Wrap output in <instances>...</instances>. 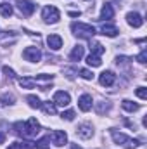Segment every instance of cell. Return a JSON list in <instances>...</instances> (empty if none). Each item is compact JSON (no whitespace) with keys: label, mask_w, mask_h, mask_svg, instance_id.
I'll list each match as a JSON object with an SVG mask.
<instances>
[{"label":"cell","mask_w":147,"mask_h":149,"mask_svg":"<svg viewBox=\"0 0 147 149\" xmlns=\"http://www.w3.org/2000/svg\"><path fill=\"white\" fill-rule=\"evenodd\" d=\"M80 76L85 78V80H92V78H94V73H92L90 70H80Z\"/></svg>","instance_id":"f546056e"},{"label":"cell","mask_w":147,"mask_h":149,"mask_svg":"<svg viewBox=\"0 0 147 149\" xmlns=\"http://www.w3.org/2000/svg\"><path fill=\"white\" fill-rule=\"evenodd\" d=\"M49 141H50V139H49V135H47V137H43V139H40V141L37 142V149H47Z\"/></svg>","instance_id":"4316f807"},{"label":"cell","mask_w":147,"mask_h":149,"mask_svg":"<svg viewBox=\"0 0 147 149\" xmlns=\"http://www.w3.org/2000/svg\"><path fill=\"white\" fill-rule=\"evenodd\" d=\"M101 33L104 35V37H116L118 33H119V30L114 26V24H111V23H106V24H102L101 26Z\"/></svg>","instance_id":"5bb4252c"},{"label":"cell","mask_w":147,"mask_h":149,"mask_svg":"<svg viewBox=\"0 0 147 149\" xmlns=\"http://www.w3.org/2000/svg\"><path fill=\"white\" fill-rule=\"evenodd\" d=\"M12 12H14V9H12L10 3H7V2L0 3V16H3V17H10Z\"/></svg>","instance_id":"ac0fdd59"},{"label":"cell","mask_w":147,"mask_h":149,"mask_svg":"<svg viewBox=\"0 0 147 149\" xmlns=\"http://www.w3.org/2000/svg\"><path fill=\"white\" fill-rule=\"evenodd\" d=\"M16 5H17L19 12H21L23 16H31V14L35 12V3H33L31 0H17Z\"/></svg>","instance_id":"8992f818"},{"label":"cell","mask_w":147,"mask_h":149,"mask_svg":"<svg viewBox=\"0 0 147 149\" xmlns=\"http://www.w3.org/2000/svg\"><path fill=\"white\" fill-rule=\"evenodd\" d=\"M114 17V9H112V5L111 3H106V5H102V10H101V21H109Z\"/></svg>","instance_id":"9a60e30c"},{"label":"cell","mask_w":147,"mask_h":149,"mask_svg":"<svg viewBox=\"0 0 147 149\" xmlns=\"http://www.w3.org/2000/svg\"><path fill=\"white\" fill-rule=\"evenodd\" d=\"M42 109L47 113V114H55V113H57L55 104H54V102H50V101H47V102H42Z\"/></svg>","instance_id":"7402d4cb"},{"label":"cell","mask_w":147,"mask_h":149,"mask_svg":"<svg viewBox=\"0 0 147 149\" xmlns=\"http://www.w3.org/2000/svg\"><path fill=\"white\" fill-rule=\"evenodd\" d=\"M42 17H43L45 23L55 24V23L59 21V17H61V12H59L57 7H54V5H47V7H43V10H42Z\"/></svg>","instance_id":"3957f363"},{"label":"cell","mask_w":147,"mask_h":149,"mask_svg":"<svg viewBox=\"0 0 147 149\" xmlns=\"http://www.w3.org/2000/svg\"><path fill=\"white\" fill-rule=\"evenodd\" d=\"M71 149H81V148H80L78 144H73V146H71Z\"/></svg>","instance_id":"8d00e7d4"},{"label":"cell","mask_w":147,"mask_h":149,"mask_svg":"<svg viewBox=\"0 0 147 149\" xmlns=\"http://www.w3.org/2000/svg\"><path fill=\"white\" fill-rule=\"evenodd\" d=\"M69 102H71V95L68 94V92H64V90H59V92H55L54 94V104L55 106H69Z\"/></svg>","instance_id":"ba28073f"},{"label":"cell","mask_w":147,"mask_h":149,"mask_svg":"<svg viewBox=\"0 0 147 149\" xmlns=\"http://www.w3.org/2000/svg\"><path fill=\"white\" fill-rule=\"evenodd\" d=\"M26 101H28L30 108H33V109H38V108H42V101L38 99L37 95H28V97H26Z\"/></svg>","instance_id":"cb8c5ba5"},{"label":"cell","mask_w":147,"mask_h":149,"mask_svg":"<svg viewBox=\"0 0 147 149\" xmlns=\"http://www.w3.org/2000/svg\"><path fill=\"white\" fill-rule=\"evenodd\" d=\"M137 61H139L140 64H146V63H147V50H146V49H144V50L137 56Z\"/></svg>","instance_id":"4dcf8cb0"},{"label":"cell","mask_w":147,"mask_h":149,"mask_svg":"<svg viewBox=\"0 0 147 149\" xmlns=\"http://www.w3.org/2000/svg\"><path fill=\"white\" fill-rule=\"evenodd\" d=\"M121 106H123V109L128 113H135L140 109V106L137 104V102H132V101H128V99H125L123 102H121Z\"/></svg>","instance_id":"e0dca14e"},{"label":"cell","mask_w":147,"mask_h":149,"mask_svg":"<svg viewBox=\"0 0 147 149\" xmlns=\"http://www.w3.org/2000/svg\"><path fill=\"white\" fill-rule=\"evenodd\" d=\"M24 59L30 61V63H38L42 59V52L38 50V47H26L24 52H23Z\"/></svg>","instance_id":"52a82bcc"},{"label":"cell","mask_w":147,"mask_h":149,"mask_svg":"<svg viewBox=\"0 0 147 149\" xmlns=\"http://www.w3.org/2000/svg\"><path fill=\"white\" fill-rule=\"evenodd\" d=\"M126 23L130 26H133V28H140L144 24V19H142V16L139 12H128L126 14Z\"/></svg>","instance_id":"30bf717a"},{"label":"cell","mask_w":147,"mask_h":149,"mask_svg":"<svg viewBox=\"0 0 147 149\" xmlns=\"http://www.w3.org/2000/svg\"><path fill=\"white\" fill-rule=\"evenodd\" d=\"M76 134H78V137H80V139L87 141V139H90V137L94 135V128H92V125H90V123H81V125L76 128Z\"/></svg>","instance_id":"9c48e42d"},{"label":"cell","mask_w":147,"mask_h":149,"mask_svg":"<svg viewBox=\"0 0 147 149\" xmlns=\"http://www.w3.org/2000/svg\"><path fill=\"white\" fill-rule=\"evenodd\" d=\"M71 31H73L74 37L87 38V40L95 35V28L92 24H87V23H73L71 24Z\"/></svg>","instance_id":"7a4b0ae2"},{"label":"cell","mask_w":147,"mask_h":149,"mask_svg":"<svg viewBox=\"0 0 147 149\" xmlns=\"http://www.w3.org/2000/svg\"><path fill=\"white\" fill-rule=\"evenodd\" d=\"M2 71L5 73V76H7V78H10V80H14V78H16L14 70H12V68H9V66H3V68H2Z\"/></svg>","instance_id":"f1b7e54d"},{"label":"cell","mask_w":147,"mask_h":149,"mask_svg":"<svg viewBox=\"0 0 147 149\" xmlns=\"http://www.w3.org/2000/svg\"><path fill=\"white\" fill-rule=\"evenodd\" d=\"M14 134L16 135H19V137H24V123L23 121H17V123H14Z\"/></svg>","instance_id":"484cf974"},{"label":"cell","mask_w":147,"mask_h":149,"mask_svg":"<svg viewBox=\"0 0 147 149\" xmlns=\"http://www.w3.org/2000/svg\"><path fill=\"white\" fill-rule=\"evenodd\" d=\"M109 109H111V102H107V101H101V102L95 104V111L99 113V114H104V113H107Z\"/></svg>","instance_id":"d6986e66"},{"label":"cell","mask_w":147,"mask_h":149,"mask_svg":"<svg viewBox=\"0 0 147 149\" xmlns=\"http://www.w3.org/2000/svg\"><path fill=\"white\" fill-rule=\"evenodd\" d=\"M114 80H116V74L112 73V71H102V73L99 74V83L102 87H111L114 83Z\"/></svg>","instance_id":"8fae6325"},{"label":"cell","mask_w":147,"mask_h":149,"mask_svg":"<svg viewBox=\"0 0 147 149\" xmlns=\"http://www.w3.org/2000/svg\"><path fill=\"white\" fill-rule=\"evenodd\" d=\"M19 85L23 88H33L37 85V80L35 78H19Z\"/></svg>","instance_id":"44dd1931"},{"label":"cell","mask_w":147,"mask_h":149,"mask_svg":"<svg viewBox=\"0 0 147 149\" xmlns=\"http://www.w3.org/2000/svg\"><path fill=\"white\" fill-rule=\"evenodd\" d=\"M3 141H5V134L0 132V144H3Z\"/></svg>","instance_id":"d590c367"},{"label":"cell","mask_w":147,"mask_h":149,"mask_svg":"<svg viewBox=\"0 0 147 149\" xmlns=\"http://www.w3.org/2000/svg\"><path fill=\"white\" fill-rule=\"evenodd\" d=\"M64 73H68V74H66V76H68V78H73V76H74V70H69V68H64Z\"/></svg>","instance_id":"e575fe53"},{"label":"cell","mask_w":147,"mask_h":149,"mask_svg":"<svg viewBox=\"0 0 147 149\" xmlns=\"http://www.w3.org/2000/svg\"><path fill=\"white\" fill-rule=\"evenodd\" d=\"M83 54H85V47L83 45H74V49L71 50V54H69V59L71 61H80L83 57Z\"/></svg>","instance_id":"2e32d148"},{"label":"cell","mask_w":147,"mask_h":149,"mask_svg":"<svg viewBox=\"0 0 147 149\" xmlns=\"http://www.w3.org/2000/svg\"><path fill=\"white\" fill-rule=\"evenodd\" d=\"M7 149H23V146H21V142H12Z\"/></svg>","instance_id":"836d02e7"},{"label":"cell","mask_w":147,"mask_h":149,"mask_svg":"<svg viewBox=\"0 0 147 149\" xmlns=\"http://www.w3.org/2000/svg\"><path fill=\"white\" fill-rule=\"evenodd\" d=\"M90 50H92V54H94V56H99V57L106 52V49H104L99 42H94V45H90Z\"/></svg>","instance_id":"603a6c76"},{"label":"cell","mask_w":147,"mask_h":149,"mask_svg":"<svg viewBox=\"0 0 147 149\" xmlns=\"http://www.w3.org/2000/svg\"><path fill=\"white\" fill-rule=\"evenodd\" d=\"M40 132V123H38L37 118H30L26 123H24V137H33Z\"/></svg>","instance_id":"277c9868"},{"label":"cell","mask_w":147,"mask_h":149,"mask_svg":"<svg viewBox=\"0 0 147 149\" xmlns=\"http://www.w3.org/2000/svg\"><path fill=\"white\" fill-rule=\"evenodd\" d=\"M47 45H49V49H52V50H59V49L62 47V38L59 37V35H49Z\"/></svg>","instance_id":"4fadbf2b"},{"label":"cell","mask_w":147,"mask_h":149,"mask_svg":"<svg viewBox=\"0 0 147 149\" xmlns=\"http://www.w3.org/2000/svg\"><path fill=\"white\" fill-rule=\"evenodd\" d=\"M111 137H112V141L119 146H123L125 149H135L139 144H140V141H137V139H132V137H128V135H125V134H121V132H118L116 128H111L109 130Z\"/></svg>","instance_id":"6da1fadb"},{"label":"cell","mask_w":147,"mask_h":149,"mask_svg":"<svg viewBox=\"0 0 147 149\" xmlns=\"http://www.w3.org/2000/svg\"><path fill=\"white\" fill-rule=\"evenodd\" d=\"M14 101H16V97H14L12 94H3V95H0V102H2L3 106H10V104H14Z\"/></svg>","instance_id":"d4e9b609"},{"label":"cell","mask_w":147,"mask_h":149,"mask_svg":"<svg viewBox=\"0 0 147 149\" xmlns=\"http://www.w3.org/2000/svg\"><path fill=\"white\" fill-rule=\"evenodd\" d=\"M21 146H23V149H37V142H33V141H26V142H23Z\"/></svg>","instance_id":"d6a6232c"},{"label":"cell","mask_w":147,"mask_h":149,"mask_svg":"<svg viewBox=\"0 0 147 149\" xmlns=\"http://www.w3.org/2000/svg\"><path fill=\"white\" fill-rule=\"evenodd\" d=\"M137 95H139L140 99H147V88L146 87H139V88H137Z\"/></svg>","instance_id":"1f68e13d"},{"label":"cell","mask_w":147,"mask_h":149,"mask_svg":"<svg viewBox=\"0 0 147 149\" xmlns=\"http://www.w3.org/2000/svg\"><path fill=\"white\" fill-rule=\"evenodd\" d=\"M78 106H80V109L81 111H90L92 109V95H88V94H83L80 99H78Z\"/></svg>","instance_id":"7c38bea8"},{"label":"cell","mask_w":147,"mask_h":149,"mask_svg":"<svg viewBox=\"0 0 147 149\" xmlns=\"http://www.w3.org/2000/svg\"><path fill=\"white\" fill-rule=\"evenodd\" d=\"M49 139H50L52 144L57 146V148H62V146L68 142V135H66V132H62V130H54V132L49 135Z\"/></svg>","instance_id":"5b68a950"},{"label":"cell","mask_w":147,"mask_h":149,"mask_svg":"<svg viewBox=\"0 0 147 149\" xmlns=\"http://www.w3.org/2000/svg\"><path fill=\"white\" fill-rule=\"evenodd\" d=\"M87 64H88V66H92V68H99V66L102 64V61H101V57H99V56L90 54V56L87 57Z\"/></svg>","instance_id":"ffe728a7"},{"label":"cell","mask_w":147,"mask_h":149,"mask_svg":"<svg viewBox=\"0 0 147 149\" xmlns=\"http://www.w3.org/2000/svg\"><path fill=\"white\" fill-rule=\"evenodd\" d=\"M61 116H62V120H66V121H73L74 120V111L73 109H68V111L62 113Z\"/></svg>","instance_id":"83f0119b"}]
</instances>
